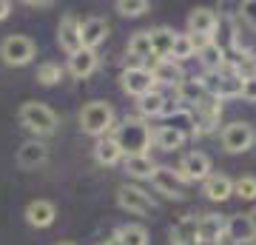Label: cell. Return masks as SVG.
<instances>
[{
    "label": "cell",
    "instance_id": "cell-1",
    "mask_svg": "<svg viewBox=\"0 0 256 245\" xmlns=\"http://www.w3.org/2000/svg\"><path fill=\"white\" fill-rule=\"evenodd\" d=\"M114 140H117L122 157H140L148 154L154 131L146 126V120H122V126H117V131H114Z\"/></svg>",
    "mask_w": 256,
    "mask_h": 245
},
{
    "label": "cell",
    "instance_id": "cell-2",
    "mask_svg": "<svg viewBox=\"0 0 256 245\" xmlns=\"http://www.w3.org/2000/svg\"><path fill=\"white\" fill-rule=\"evenodd\" d=\"M20 126L28 128L34 137H48L57 131V114L48 109L46 103H37V100H28L20 106Z\"/></svg>",
    "mask_w": 256,
    "mask_h": 245
},
{
    "label": "cell",
    "instance_id": "cell-3",
    "mask_svg": "<svg viewBox=\"0 0 256 245\" xmlns=\"http://www.w3.org/2000/svg\"><path fill=\"white\" fill-rule=\"evenodd\" d=\"M111 126H114V111H111L108 103H102V100H92V103H86L80 111V128L86 131V134H92V137H108Z\"/></svg>",
    "mask_w": 256,
    "mask_h": 245
},
{
    "label": "cell",
    "instance_id": "cell-4",
    "mask_svg": "<svg viewBox=\"0 0 256 245\" xmlns=\"http://www.w3.org/2000/svg\"><path fill=\"white\" fill-rule=\"evenodd\" d=\"M34 52H37L34 40L23 35H12L0 43V57H3L6 66H28L34 60Z\"/></svg>",
    "mask_w": 256,
    "mask_h": 245
},
{
    "label": "cell",
    "instance_id": "cell-5",
    "mask_svg": "<svg viewBox=\"0 0 256 245\" xmlns=\"http://www.w3.org/2000/svg\"><path fill=\"white\" fill-rule=\"evenodd\" d=\"M117 202H120V208L128 211V214H151V211H154L151 194H146V191L137 188V185H120Z\"/></svg>",
    "mask_w": 256,
    "mask_h": 245
},
{
    "label": "cell",
    "instance_id": "cell-6",
    "mask_svg": "<svg viewBox=\"0 0 256 245\" xmlns=\"http://www.w3.org/2000/svg\"><path fill=\"white\" fill-rule=\"evenodd\" d=\"M120 83H122V91L131 94V97H146L148 91H154V77H151V69H146V66L122 69Z\"/></svg>",
    "mask_w": 256,
    "mask_h": 245
},
{
    "label": "cell",
    "instance_id": "cell-7",
    "mask_svg": "<svg viewBox=\"0 0 256 245\" xmlns=\"http://www.w3.org/2000/svg\"><path fill=\"white\" fill-rule=\"evenodd\" d=\"M254 140H256V134L248 123H230V126H225V131H222V148L230 151V154L248 151V148L254 145Z\"/></svg>",
    "mask_w": 256,
    "mask_h": 245
},
{
    "label": "cell",
    "instance_id": "cell-8",
    "mask_svg": "<svg viewBox=\"0 0 256 245\" xmlns=\"http://www.w3.org/2000/svg\"><path fill=\"white\" fill-rule=\"evenodd\" d=\"M180 177L185 182H205L210 177V157L202 154V151H191V154L182 157V163H180Z\"/></svg>",
    "mask_w": 256,
    "mask_h": 245
},
{
    "label": "cell",
    "instance_id": "cell-9",
    "mask_svg": "<svg viewBox=\"0 0 256 245\" xmlns=\"http://www.w3.org/2000/svg\"><path fill=\"white\" fill-rule=\"evenodd\" d=\"M194 114V123H196V134H208L216 128L220 123V114H222V103L216 97H205L200 106H194L191 109Z\"/></svg>",
    "mask_w": 256,
    "mask_h": 245
},
{
    "label": "cell",
    "instance_id": "cell-10",
    "mask_svg": "<svg viewBox=\"0 0 256 245\" xmlns=\"http://www.w3.org/2000/svg\"><path fill=\"white\" fill-rule=\"evenodd\" d=\"M216 26H220V18L210 9H194L188 15V35L191 37H202V40H214L216 35Z\"/></svg>",
    "mask_w": 256,
    "mask_h": 245
},
{
    "label": "cell",
    "instance_id": "cell-11",
    "mask_svg": "<svg viewBox=\"0 0 256 245\" xmlns=\"http://www.w3.org/2000/svg\"><path fill=\"white\" fill-rule=\"evenodd\" d=\"M80 23H82V20H77L74 15H63L60 26H57V43H60V49H66V52H68V57L77 55V52L82 49Z\"/></svg>",
    "mask_w": 256,
    "mask_h": 245
},
{
    "label": "cell",
    "instance_id": "cell-12",
    "mask_svg": "<svg viewBox=\"0 0 256 245\" xmlns=\"http://www.w3.org/2000/svg\"><path fill=\"white\" fill-rule=\"evenodd\" d=\"M151 182H154V188L160 191V194L171 197V200H182V182L185 180L180 177V171L168 168V165H156Z\"/></svg>",
    "mask_w": 256,
    "mask_h": 245
},
{
    "label": "cell",
    "instance_id": "cell-13",
    "mask_svg": "<svg viewBox=\"0 0 256 245\" xmlns=\"http://www.w3.org/2000/svg\"><path fill=\"white\" fill-rule=\"evenodd\" d=\"M108 32H111V26L106 23L102 18H86L80 23V37H82V49H97V46L108 37Z\"/></svg>",
    "mask_w": 256,
    "mask_h": 245
},
{
    "label": "cell",
    "instance_id": "cell-14",
    "mask_svg": "<svg viewBox=\"0 0 256 245\" xmlns=\"http://www.w3.org/2000/svg\"><path fill=\"white\" fill-rule=\"evenodd\" d=\"M48 160V148L46 143L40 140H26V143L18 148V165L20 168H37Z\"/></svg>",
    "mask_w": 256,
    "mask_h": 245
},
{
    "label": "cell",
    "instance_id": "cell-15",
    "mask_svg": "<svg viewBox=\"0 0 256 245\" xmlns=\"http://www.w3.org/2000/svg\"><path fill=\"white\" fill-rule=\"evenodd\" d=\"M54 217H57V208L54 202L48 200H34L26 205V222L32 228H48L54 222Z\"/></svg>",
    "mask_w": 256,
    "mask_h": 245
},
{
    "label": "cell",
    "instance_id": "cell-16",
    "mask_svg": "<svg viewBox=\"0 0 256 245\" xmlns=\"http://www.w3.org/2000/svg\"><path fill=\"white\" fill-rule=\"evenodd\" d=\"M225 236L230 242H248V239H256V228L248 214H234L225 222Z\"/></svg>",
    "mask_w": 256,
    "mask_h": 245
},
{
    "label": "cell",
    "instance_id": "cell-17",
    "mask_svg": "<svg viewBox=\"0 0 256 245\" xmlns=\"http://www.w3.org/2000/svg\"><path fill=\"white\" fill-rule=\"evenodd\" d=\"M151 77H154V83H162V86H180V83L185 80L182 74V66L176 63V60H156L154 69H151Z\"/></svg>",
    "mask_w": 256,
    "mask_h": 245
},
{
    "label": "cell",
    "instance_id": "cell-18",
    "mask_svg": "<svg viewBox=\"0 0 256 245\" xmlns=\"http://www.w3.org/2000/svg\"><path fill=\"white\" fill-rule=\"evenodd\" d=\"M171 239H174V245H196V239H200V217H194V214L182 217L171 228Z\"/></svg>",
    "mask_w": 256,
    "mask_h": 245
},
{
    "label": "cell",
    "instance_id": "cell-19",
    "mask_svg": "<svg viewBox=\"0 0 256 245\" xmlns=\"http://www.w3.org/2000/svg\"><path fill=\"white\" fill-rule=\"evenodd\" d=\"M230 194H234V180H230L228 174H210L208 180H205V197L214 202H222L228 200Z\"/></svg>",
    "mask_w": 256,
    "mask_h": 245
},
{
    "label": "cell",
    "instance_id": "cell-20",
    "mask_svg": "<svg viewBox=\"0 0 256 245\" xmlns=\"http://www.w3.org/2000/svg\"><path fill=\"white\" fill-rule=\"evenodd\" d=\"M174 40H176V32H171V29H165V26L151 32V52H154L156 60H168V57H171Z\"/></svg>",
    "mask_w": 256,
    "mask_h": 245
},
{
    "label": "cell",
    "instance_id": "cell-21",
    "mask_svg": "<svg viewBox=\"0 0 256 245\" xmlns=\"http://www.w3.org/2000/svg\"><path fill=\"white\" fill-rule=\"evenodd\" d=\"M225 222H228V219L220 217V214H202L200 217V239L222 242V236H225Z\"/></svg>",
    "mask_w": 256,
    "mask_h": 245
},
{
    "label": "cell",
    "instance_id": "cell-22",
    "mask_svg": "<svg viewBox=\"0 0 256 245\" xmlns=\"http://www.w3.org/2000/svg\"><path fill=\"white\" fill-rule=\"evenodd\" d=\"M208 94H205V89H202L200 77H185L180 86H176V100L180 103H188V106H200L202 100H205Z\"/></svg>",
    "mask_w": 256,
    "mask_h": 245
},
{
    "label": "cell",
    "instance_id": "cell-23",
    "mask_svg": "<svg viewBox=\"0 0 256 245\" xmlns=\"http://www.w3.org/2000/svg\"><path fill=\"white\" fill-rule=\"evenodd\" d=\"M94 160L100 165H117L122 160V151H120V145L114 137H100L97 145H94Z\"/></svg>",
    "mask_w": 256,
    "mask_h": 245
},
{
    "label": "cell",
    "instance_id": "cell-24",
    "mask_svg": "<svg viewBox=\"0 0 256 245\" xmlns=\"http://www.w3.org/2000/svg\"><path fill=\"white\" fill-rule=\"evenodd\" d=\"M94 69H97V52H92V49H80L77 55L68 57V72L74 77H88Z\"/></svg>",
    "mask_w": 256,
    "mask_h": 245
},
{
    "label": "cell",
    "instance_id": "cell-25",
    "mask_svg": "<svg viewBox=\"0 0 256 245\" xmlns=\"http://www.w3.org/2000/svg\"><path fill=\"white\" fill-rule=\"evenodd\" d=\"M196 57L202 60L205 72H222V69H225V52H222V49L214 43V40L202 43L200 52H196Z\"/></svg>",
    "mask_w": 256,
    "mask_h": 245
},
{
    "label": "cell",
    "instance_id": "cell-26",
    "mask_svg": "<svg viewBox=\"0 0 256 245\" xmlns=\"http://www.w3.org/2000/svg\"><path fill=\"white\" fill-rule=\"evenodd\" d=\"M126 171L137 180H151L156 171V163L151 160V154H140V157H126Z\"/></svg>",
    "mask_w": 256,
    "mask_h": 245
},
{
    "label": "cell",
    "instance_id": "cell-27",
    "mask_svg": "<svg viewBox=\"0 0 256 245\" xmlns=\"http://www.w3.org/2000/svg\"><path fill=\"white\" fill-rule=\"evenodd\" d=\"M151 143H154L156 148H162V151H176V148L185 143V137L171 126H160L154 131V140H151Z\"/></svg>",
    "mask_w": 256,
    "mask_h": 245
},
{
    "label": "cell",
    "instance_id": "cell-28",
    "mask_svg": "<svg viewBox=\"0 0 256 245\" xmlns=\"http://www.w3.org/2000/svg\"><path fill=\"white\" fill-rule=\"evenodd\" d=\"M242 83H245V77H239V74H234V72H222L220 94H216V100H230V97H242Z\"/></svg>",
    "mask_w": 256,
    "mask_h": 245
},
{
    "label": "cell",
    "instance_id": "cell-29",
    "mask_svg": "<svg viewBox=\"0 0 256 245\" xmlns=\"http://www.w3.org/2000/svg\"><path fill=\"white\" fill-rule=\"evenodd\" d=\"M151 55H154V52H151V32H137V35L128 40V57L148 60Z\"/></svg>",
    "mask_w": 256,
    "mask_h": 245
},
{
    "label": "cell",
    "instance_id": "cell-30",
    "mask_svg": "<svg viewBox=\"0 0 256 245\" xmlns=\"http://www.w3.org/2000/svg\"><path fill=\"white\" fill-rule=\"evenodd\" d=\"M162 106L165 94H160V91H148L146 97H140V114L142 117H162Z\"/></svg>",
    "mask_w": 256,
    "mask_h": 245
},
{
    "label": "cell",
    "instance_id": "cell-31",
    "mask_svg": "<svg viewBox=\"0 0 256 245\" xmlns=\"http://www.w3.org/2000/svg\"><path fill=\"white\" fill-rule=\"evenodd\" d=\"M194 55H196V43H194V37H191V35H176L174 52H171V60L182 63V60H191Z\"/></svg>",
    "mask_w": 256,
    "mask_h": 245
},
{
    "label": "cell",
    "instance_id": "cell-32",
    "mask_svg": "<svg viewBox=\"0 0 256 245\" xmlns=\"http://www.w3.org/2000/svg\"><path fill=\"white\" fill-rule=\"evenodd\" d=\"M117 236L122 245H148V231L142 225H122L117 228Z\"/></svg>",
    "mask_w": 256,
    "mask_h": 245
},
{
    "label": "cell",
    "instance_id": "cell-33",
    "mask_svg": "<svg viewBox=\"0 0 256 245\" xmlns=\"http://www.w3.org/2000/svg\"><path fill=\"white\" fill-rule=\"evenodd\" d=\"M37 80L43 83V86H54V83L63 80V69L57 63H40L37 66Z\"/></svg>",
    "mask_w": 256,
    "mask_h": 245
},
{
    "label": "cell",
    "instance_id": "cell-34",
    "mask_svg": "<svg viewBox=\"0 0 256 245\" xmlns=\"http://www.w3.org/2000/svg\"><path fill=\"white\" fill-rule=\"evenodd\" d=\"M117 12L122 18H140V15L148 12V0H120Z\"/></svg>",
    "mask_w": 256,
    "mask_h": 245
},
{
    "label": "cell",
    "instance_id": "cell-35",
    "mask_svg": "<svg viewBox=\"0 0 256 245\" xmlns=\"http://www.w3.org/2000/svg\"><path fill=\"white\" fill-rule=\"evenodd\" d=\"M234 194L242 200H256V177H242L234 182Z\"/></svg>",
    "mask_w": 256,
    "mask_h": 245
},
{
    "label": "cell",
    "instance_id": "cell-36",
    "mask_svg": "<svg viewBox=\"0 0 256 245\" xmlns=\"http://www.w3.org/2000/svg\"><path fill=\"white\" fill-rule=\"evenodd\" d=\"M220 80H222V72H205L200 77L202 89H205L208 97H216V94H220Z\"/></svg>",
    "mask_w": 256,
    "mask_h": 245
},
{
    "label": "cell",
    "instance_id": "cell-37",
    "mask_svg": "<svg viewBox=\"0 0 256 245\" xmlns=\"http://www.w3.org/2000/svg\"><path fill=\"white\" fill-rule=\"evenodd\" d=\"M239 18L245 20L250 29H256V0H245V3L239 6Z\"/></svg>",
    "mask_w": 256,
    "mask_h": 245
},
{
    "label": "cell",
    "instance_id": "cell-38",
    "mask_svg": "<svg viewBox=\"0 0 256 245\" xmlns=\"http://www.w3.org/2000/svg\"><path fill=\"white\" fill-rule=\"evenodd\" d=\"M242 97L250 100V103H256V74L245 77V83H242Z\"/></svg>",
    "mask_w": 256,
    "mask_h": 245
},
{
    "label": "cell",
    "instance_id": "cell-39",
    "mask_svg": "<svg viewBox=\"0 0 256 245\" xmlns=\"http://www.w3.org/2000/svg\"><path fill=\"white\" fill-rule=\"evenodd\" d=\"M9 12H12V3H9V0H0V20L9 18Z\"/></svg>",
    "mask_w": 256,
    "mask_h": 245
},
{
    "label": "cell",
    "instance_id": "cell-40",
    "mask_svg": "<svg viewBox=\"0 0 256 245\" xmlns=\"http://www.w3.org/2000/svg\"><path fill=\"white\" fill-rule=\"evenodd\" d=\"M102 245H122V239H120V236H117V231H114V234H111V236H108V239H106Z\"/></svg>",
    "mask_w": 256,
    "mask_h": 245
},
{
    "label": "cell",
    "instance_id": "cell-41",
    "mask_svg": "<svg viewBox=\"0 0 256 245\" xmlns=\"http://www.w3.org/2000/svg\"><path fill=\"white\" fill-rule=\"evenodd\" d=\"M196 245H222V242H208V239H196Z\"/></svg>",
    "mask_w": 256,
    "mask_h": 245
},
{
    "label": "cell",
    "instance_id": "cell-42",
    "mask_svg": "<svg viewBox=\"0 0 256 245\" xmlns=\"http://www.w3.org/2000/svg\"><path fill=\"white\" fill-rule=\"evenodd\" d=\"M248 217H250V222H254V228H256V208L250 211V214H248Z\"/></svg>",
    "mask_w": 256,
    "mask_h": 245
},
{
    "label": "cell",
    "instance_id": "cell-43",
    "mask_svg": "<svg viewBox=\"0 0 256 245\" xmlns=\"http://www.w3.org/2000/svg\"><path fill=\"white\" fill-rule=\"evenodd\" d=\"M230 245H256V239H248V242H230Z\"/></svg>",
    "mask_w": 256,
    "mask_h": 245
},
{
    "label": "cell",
    "instance_id": "cell-44",
    "mask_svg": "<svg viewBox=\"0 0 256 245\" xmlns=\"http://www.w3.org/2000/svg\"><path fill=\"white\" fill-rule=\"evenodd\" d=\"M57 245H74V242H57Z\"/></svg>",
    "mask_w": 256,
    "mask_h": 245
}]
</instances>
